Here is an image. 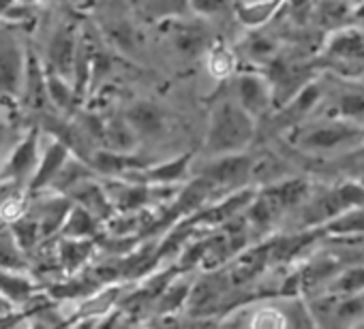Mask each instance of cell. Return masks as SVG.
<instances>
[{"label":"cell","mask_w":364,"mask_h":329,"mask_svg":"<svg viewBox=\"0 0 364 329\" xmlns=\"http://www.w3.org/2000/svg\"><path fill=\"white\" fill-rule=\"evenodd\" d=\"M77 48H80V43L75 41L73 30H69V28L58 30L54 35V39L50 41V48H48V67H50L48 71H52L65 79L69 75H73Z\"/></svg>","instance_id":"9c48e42d"},{"label":"cell","mask_w":364,"mask_h":329,"mask_svg":"<svg viewBox=\"0 0 364 329\" xmlns=\"http://www.w3.org/2000/svg\"><path fill=\"white\" fill-rule=\"evenodd\" d=\"M338 113L349 124H364V92H345L338 99Z\"/></svg>","instance_id":"603a6c76"},{"label":"cell","mask_w":364,"mask_h":329,"mask_svg":"<svg viewBox=\"0 0 364 329\" xmlns=\"http://www.w3.org/2000/svg\"><path fill=\"white\" fill-rule=\"evenodd\" d=\"M289 3H291V7L298 9V11H304V9L311 7V0H289Z\"/></svg>","instance_id":"1f68e13d"},{"label":"cell","mask_w":364,"mask_h":329,"mask_svg":"<svg viewBox=\"0 0 364 329\" xmlns=\"http://www.w3.org/2000/svg\"><path fill=\"white\" fill-rule=\"evenodd\" d=\"M124 118L137 137H159L165 133V113L148 101H139L131 105Z\"/></svg>","instance_id":"8fae6325"},{"label":"cell","mask_w":364,"mask_h":329,"mask_svg":"<svg viewBox=\"0 0 364 329\" xmlns=\"http://www.w3.org/2000/svg\"><path fill=\"white\" fill-rule=\"evenodd\" d=\"M253 137L255 118L247 113L236 99H223L210 111L204 150L215 158L238 154L253 141Z\"/></svg>","instance_id":"6da1fadb"},{"label":"cell","mask_w":364,"mask_h":329,"mask_svg":"<svg viewBox=\"0 0 364 329\" xmlns=\"http://www.w3.org/2000/svg\"><path fill=\"white\" fill-rule=\"evenodd\" d=\"M187 160H189V156H182V158L163 162L161 167L148 169V172L144 174V178H146V180H152V182H159V184L173 182V180H178V178L185 176V172H187Z\"/></svg>","instance_id":"7402d4cb"},{"label":"cell","mask_w":364,"mask_h":329,"mask_svg":"<svg viewBox=\"0 0 364 329\" xmlns=\"http://www.w3.org/2000/svg\"><path fill=\"white\" fill-rule=\"evenodd\" d=\"M35 199V197H33ZM73 199L67 197V195H50L48 199H35L31 206H28V212L33 216H37L39 225H41V233H43V240H50L54 238L56 233H60V229L65 227L71 210H73Z\"/></svg>","instance_id":"277c9868"},{"label":"cell","mask_w":364,"mask_h":329,"mask_svg":"<svg viewBox=\"0 0 364 329\" xmlns=\"http://www.w3.org/2000/svg\"><path fill=\"white\" fill-rule=\"evenodd\" d=\"M3 137H5V130H3V126H0V145H3Z\"/></svg>","instance_id":"e575fe53"},{"label":"cell","mask_w":364,"mask_h":329,"mask_svg":"<svg viewBox=\"0 0 364 329\" xmlns=\"http://www.w3.org/2000/svg\"><path fill=\"white\" fill-rule=\"evenodd\" d=\"M189 5V0H146L144 7L152 18H165V16H173L180 13Z\"/></svg>","instance_id":"4316f807"},{"label":"cell","mask_w":364,"mask_h":329,"mask_svg":"<svg viewBox=\"0 0 364 329\" xmlns=\"http://www.w3.org/2000/svg\"><path fill=\"white\" fill-rule=\"evenodd\" d=\"M26 77V58L16 43L0 45V92L20 94Z\"/></svg>","instance_id":"ba28073f"},{"label":"cell","mask_w":364,"mask_h":329,"mask_svg":"<svg viewBox=\"0 0 364 329\" xmlns=\"http://www.w3.org/2000/svg\"><path fill=\"white\" fill-rule=\"evenodd\" d=\"M189 7L198 16H219L230 9V0H189Z\"/></svg>","instance_id":"f1b7e54d"},{"label":"cell","mask_w":364,"mask_h":329,"mask_svg":"<svg viewBox=\"0 0 364 329\" xmlns=\"http://www.w3.org/2000/svg\"><path fill=\"white\" fill-rule=\"evenodd\" d=\"M99 229V221L86 212L80 206H73L65 227L60 229V238H69V240H90L92 235H97Z\"/></svg>","instance_id":"e0dca14e"},{"label":"cell","mask_w":364,"mask_h":329,"mask_svg":"<svg viewBox=\"0 0 364 329\" xmlns=\"http://www.w3.org/2000/svg\"><path fill=\"white\" fill-rule=\"evenodd\" d=\"M28 197H24L20 191L9 193L3 201H0V223L11 227L18 221H22L28 214Z\"/></svg>","instance_id":"ffe728a7"},{"label":"cell","mask_w":364,"mask_h":329,"mask_svg":"<svg viewBox=\"0 0 364 329\" xmlns=\"http://www.w3.org/2000/svg\"><path fill=\"white\" fill-rule=\"evenodd\" d=\"M249 50H251V54L257 56V58L272 56V45H270L266 39H255V41H251V43H249Z\"/></svg>","instance_id":"f546056e"},{"label":"cell","mask_w":364,"mask_h":329,"mask_svg":"<svg viewBox=\"0 0 364 329\" xmlns=\"http://www.w3.org/2000/svg\"><path fill=\"white\" fill-rule=\"evenodd\" d=\"M249 329H291V320L279 308H257L249 318Z\"/></svg>","instance_id":"d6986e66"},{"label":"cell","mask_w":364,"mask_h":329,"mask_svg":"<svg viewBox=\"0 0 364 329\" xmlns=\"http://www.w3.org/2000/svg\"><path fill=\"white\" fill-rule=\"evenodd\" d=\"M24 103L35 109V111H43L46 105L50 103L48 96V73L43 71V67L39 65V60L35 56H28L26 62V77H24Z\"/></svg>","instance_id":"4fadbf2b"},{"label":"cell","mask_w":364,"mask_h":329,"mask_svg":"<svg viewBox=\"0 0 364 329\" xmlns=\"http://www.w3.org/2000/svg\"><path fill=\"white\" fill-rule=\"evenodd\" d=\"M20 3H37V0H20Z\"/></svg>","instance_id":"d590c367"},{"label":"cell","mask_w":364,"mask_h":329,"mask_svg":"<svg viewBox=\"0 0 364 329\" xmlns=\"http://www.w3.org/2000/svg\"><path fill=\"white\" fill-rule=\"evenodd\" d=\"M41 293V286L37 280L26 276L24 272H7L0 269V295L14 306L26 308L37 295Z\"/></svg>","instance_id":"7c38bea8"},{"label":"cell","mask_w":364,"mask_h":329,"mask_svg":"<svg viewBox=\"0 0 364 329\" xmlns=\"http://www.w3.org/2000/svg\"><path fill=\"white\" fill-rule=\"evenodd\" d=\"M69 158H71V150L65 143L54 139L48 145V150L43 152L41 160H39V167H37V172H35V176H33V180H31V184L26 189V195L37 197L41 191L52 189L54 180L58 178V174L63 172V167L67 164Z\"/></svg>","instance_id":"52a82bcc"},{"label":"cell","mask_w":364,"mask_h":329,"mask_svg":"<svg viewBox=\"0 0 364 329\" xmlns=\"http://www.w3.org/2000/svg\"><path fill=\"white\" fill-rule=\"evenodd\" d=\"M283 0H266L262 5H247V7H240V22H245L247 26H257V24H264L266 20H270L274 16V11L279 9V5Z\"/></svg>","instance_id":"d4e9b609"},{"label":"cell","mask_w":364,"mask_h":329,"mask_svg":"<svg viewBox=\"0 0 364 329\" xmlns=\"http://www.w3.org/2000/svg\"><path fill=\"white\" fill-rule=\"evenodd\" d=\"M95 242L92 240H69L60 238L58 242V265L67 276H73L92 255Z\"/></svg>","instance_id":"5bb4252c"},{"label":"cell","mask_w":364,"mask_h":329,"mask_svg":"<svg viewBox=\"0 0 364 329\" xmlns=\"http://www.w3.org/2000/svg\"><path fill=\"white\" fill-rule=\"evenodd\" d=\"M362 137V128L349 122H326L309 128L300 137V147L309 152H330L343 145H353Z\"/></svg>","instance_id":"3957f363"},{"label":"cell","mask_w":364,"mask_h":329,"mask_svg":"<svg viewBox=\"0 0 364 329\" xmlns=\"http://www.w3.org/2000/svg\"><path fill=\"white\" fill-rule=\"evenodd\" d=\"M39 126H33L31 133L9 154V158L0 164V184L26 191L39 167Z\"/></svg>","instance_id":"7a4b0ae2"},{"label":"cell","mask_w":364,"mask_h":329,"mask_svg":"<svg viewBox=\"0 0 364 329\" xmlns=\"http://www.w3.org/2000/svg\"><path fill=\"white\" fill-rule=\"evenodd\" d=\"M137 135L131 128V124L127 122V118H114L109 122H105V145L112 152H120V154H129L135 143H137Z\"/></svg>","instance_id":"2e32d148"},{"label":"cell","mask_w":364,"mask_h":329,"mask_svg":"<svg viewBox=\"0 0 364 329\" xmlns=\"http://www.w3.org/2000/svg\"><path fill=\"white\" fill-rule=\"evenodd\" d=\"M253 176V160L242 154H230L215 158L202 172L213 186H238Z\"/></svg>","instance_id":"5b68a950"},{"label":"cell","mask_w":364,"mask_h":329,"mask_svg":"<svg viewBox=\"0 0 364 329\" xmlns=\"http://www.w3.org/2000/svg\"><path fill=\"white\" fill-rule=\"evenodd\" d=\"M26 329H52V327H50L48 323H43V320H41L39 316H35V318H33V323H31V325H28Z\"/></svg>","instance_id":"d6a6232c"},{"label":"cell","mask_w":364,"mask_h":329,"mask_svg":"<svg viewBox=\"0 0 364 329\" xmlns=\"http://www.w3.org/2000/svg\"><path fill=\"white\" fill-rule=\"evenodd\" d=\"M67 197L73 199L75 206L84 208L86 212H90L97 221H105L114 214V203L107 195V191L103 186H99L97 182L92 180H86L82 182L77 189H73Z\"/></svg>","instance_id":"30bf717a"},{"label":"cell","mask_w":364,"mask_h":329,"mask_svg":"<svg viewBox=\"0 0 364 329\" xmlns=\"http://www.w3.org/2000/svg\"><path fill=\"white\" fill-rule=\"evenodd\" d=\"M28 267V255L20 248L11 227L0 225V269L24 272Z\"/></svg>","instance_id":"9a60e30c"},{"label":"cell","mask_w":364,"mask_h":329,"mask_svg":"<svg viewBox=\"0 0 364 329\" xmlns=\"http://www.w3.org/2000/svg\"><path fill=\"white\" fill-rule=\"evenodd\" d=\"M11 5H14V0H0V16H3V13H9Z\"/></svg>","instance_id":"836d02e7"},{"label":"cell","mask_w":364,"mask_h":329,"mask_svg":"<svg viewBox=\"0 0 364 329\" xmlns=\"http://www.w3.org/2000/svg\"><path fill=\"white\" fill-rule=\"evenodd\" d=\"M272 84L268 79H264L262 75L255 73H245L238 75L236 79V101L240 103V107L251 113L253 118L266 113L272 105Z\"/></svg>","instance_id":"8992f818"},{"label":"cell","mask_w":364,"mask_h":329,"mask_svg":"<svg viewBox=\"0 0 364 329\" xmlns=\"http://www.w3.org/2000/svg\"><path fill=\"white\" fill-rule=\"evenodd\" d=\"M234 67H236V58L228 48L208 50V69L215 77H219V79L230 77L234 73Z\"/></svg>","instance_id":"484cf974"},{"label":"cell","mask_w":364,"mask_h":329,"mask_svg":"<svg viewBox=\"0 0 364 329\" xmlns=\"http://www.w3.org/2000/svg\"><path fill=\"white\" fill-rule=\"evenodd\" d=\"M11 231H14V238H16V242L20 244V248H22L28 257H31V255L37 250V246L43 242L41 225H39L37 216H33L31 212H28L22 221H18L16 225H11Z\"/></svg>","instance_id":"ac0fdd59"},{"label":"cell","mask_w":364,"mask_h":329,"mask_svg":"<svg viewBox=\"0 0 364 329\" xmlns=\"http://www.w3.org/2000/svg\"><path fill=\"white\" fill-rule=\"evenodd\" d=\"M69 329H97V318H88V320H80L75 325H71Z\"/></svg>","instance_id":"4dcf8cb0"},{"label":"cell","mask_w":364,"mask_h":329,"mask_svg":"<svg viewBox=\"0 0 364 329\" xmlns=\"http://www.w3.org/2000/svg\"><path fill=\"white\" fill-rule=\"evenodd\" d=\"M364 289V269L355 267V269H347L336 282H334V291L338 293H358Z\"/></svg>","instance_id":"83f0119b"},{"label":"cell","mask_w":364,"mask_h":329,"mask_svg":"<svg viewBox=\"0 0 364 329\" xmlns=\"http://www.w3.org/2000/svg\"><path fill=\"white\" fill-rule=\"evenodd\" d=\"M176 45L185 54H200L206 48V35L202 28L196 26H182L176 33Z\"/></svg>","instance_id":"cb8c5ba5"},{"label":"cell","mask_w":364,"mask_h":329,"mask_svg":"<svg viewBox=\"0 0 364 329\" xmlns=\"http://www.w3.org/2000/svg\"><path fill=\"white\" fill-rule=\"evenodd\" d=\"M48 96H50V103L54 107L69 109L73 99H75V88H71L65 77L48 71Z\"/></svg>","instance_id":"44dd1931"}]
</instances>
